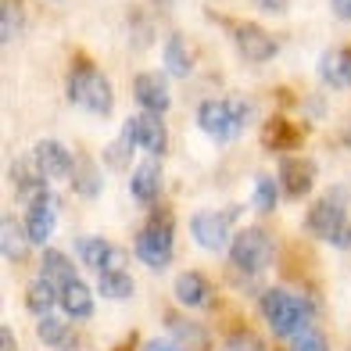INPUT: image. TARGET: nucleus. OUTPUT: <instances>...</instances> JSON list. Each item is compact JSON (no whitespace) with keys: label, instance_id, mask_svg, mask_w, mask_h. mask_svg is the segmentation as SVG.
Segmentation results:
<instances>
[{"label":"nucleus","instance_id":"obj_7","mask_svg":"<svg viewBox=\"0 0 351 351\" xmlns=\"http://www.w3.org/2000/svg\"><path fill=\"white\" fill-rule=\"evenodd\" d=\"M122 136L133 143V147H143L151 158H162L169 147V133L162 115H151V111H140V115H130L122 125Z\"/></svg>","mask_w":351,"mask_h":351},{"label":"nucleus","instance_id":"obj_19","mask_svg":"<svg viewBox=\"0 0 351 351\" xmlns=\"http://www.w3.org/2000/svg\"><path fill=\"white\" fill-rule=\"evenodd\" d=\"M29 230H25V219H19V215H4L0 219V247H4V258L11 262V265H22L25 262V254H29Z\"/></svg>","mask_w":351,"mask_h":351},{"label":"nucleus","instance_id":"obj_21","mask_svg":"<svg viewBox=\"0 0 351 351\" xmlns=\"http://www.w3.org/2000/svg\"><path fill=\"white\" fill-rule=\"evenodd\" d=\"M162 65L172 79H186L194 72V51H190V43L183 33H169L165 43H162Z\"/></svg>","mask_w":351,"mask_h":351},{"label":"nucleus","instance_id":"obj_14","mask_svg":"<svg viewBox=\"0 0 351 351\" xmlns=\"http://www.w3.org/2000/svg\"><path fill=\"white\" fill-rule=\"evenodd\" d=\"M33 158H36V165H40V172L47 176V180H69L72 169H75L72 151H69L61 140H51V136H47V140H36Z\"/></svg>","mask_w":351,"mask_h":351},{"label":"nucleus","instance_id":"obj_10","mask_svg":"<svg viewBox=\"0 0 351 351\" xmlns=\"http://www.w3.org/2000/svg\"><path fill=\"white\" fill-rule=\"evenodd\" d=\"M197 125H201V130L208 133L212 140H219V143L237 140V136H241V130H244V125L237 122V115H233V108H230L226 97H222V101H201V108H197Z\"/></svg>","mask_w":351,"mask_h":351},{"label":"nucleus","instance_id":"obj_25","mask_svg":"<svg viewBox=\"0 0 351 351\" xmlns=\"http://www.w3.org/2000/svg\"><path fill=\"white\" fill-rule=\"evenodd\" d=\"M72 186L79 197H97L101 194V169L93 165V158L79 154L75 158V169H72Z\"/></svg>","mask_w":351,"mask_h":351},{"label":"nucleus","instance_id":"obj_38","mask_svg":"<svg viewBox=\"0 0 351 351\" xmlns=\"http://www.w3.org/2000/svg\"><path fill=\"white\" fill-rule=\"evenodd\" d=\"M0 351H19V344H14V333H11V326H4V330H0Z\"/></svg>","mask_w":351,"mask_h":351},{"label":"nucleus","instance_id":"obj_40","mask_svg":"<svg viewBox=\"0 0 351 351\" xmlns=\"http://www.w3.org/2000/svg\"><path fill=\"white\" fill-rule=\"evenodd\" d=\"M130 348H133V341H130V344H122V348H115V351H130Z\"/></svg>","mask_w":351,"mask_h":351},{"label":"nucleus","instance_id":"obj_20","mask_svg":"<svg viewBox=\"0 0 351 351\" xmlns=\"http://www.w3.org/2000/svg\"><path fill=\"white\" fill-rule=\"evenodd\" d=\"M319 79L330 90H348L351 86V47H333L319 58Z\"/></svg>","mask_w":351,"mask_h":351},{"label":"nucleus","instance_id":"obj_34","mask_svg":"<svg viewBox=\"0 0 351 351\" xmlns=\"http://www.w3.org/2000/svg\"><path fill=\"white\" fill-rule=\"evenodd\" d=\"M230 101V108H233V115H237V122H241V125H247L251 122V101L247 97H241V93H233V97H226Z\"/></svg>","mask_w":351,"mask_h":351},{"label":"nucleus","instance_id":"obj_36","mask_svg":"<svg viewBox=\"0 0 351 351\" xmlns=\"http://www.w3.org/2000/svg\"><path fill=\"white\" fill-rule=\"evenodd\" d=\"M287 4H291V0H258V8H262V11H269V14H283V11H287Z\"/></svg>","mask_w":351,"mask_h":351},{"label":"nucleus","instance_id":"obj_12","mask_svg":"<svg viewBox=\"0 0 351 351\" xmlns=\"http://www.w3.org/2000/svg\"><path fill=\"white\" fill-rule=\"evenodd\" d=\"M133 101L151 111V115H162V111H169L172 104V93H169V79L165 72H140L133 79Z\"/></svg>","mask_w":351,"mask_h":351},{"label":"nucleus","instance_id":"obj_6","mask_svg":"<svg viewBox=\"0 0 351 351\" xmlns=\"http://www.w3.org/2000/svg\"><path fill=\"white\" fill-rule=\"evenodd\" d=\"M233 43H237V51H241V58H247L251 65H265V61H273L280 54V40L258 22H237L233 25Z\"/></svg>","mask_w":351,"mask_h":351},{"label":"nucleus","instance_id":"obj_29","mask_svg":"<svg viewBox=\"0 0 351 351\" xmlns=\"http://www.w3.org/2000/svg\"><path fill=\"white\" fill-rule=\"evenodd\" d=\"M169 323L176 326L172 333H176V341H180L186 351H208V337H204V326H194V323H183V319H176V315H169Z\"/></svg>","mask_w":351,"mask_h":351},{"label":"nucleus","instance_id":"obj_39","mask_svg":"<svg viewBox=\"0 0 351 351\" xmlns=\"http://www.w3.org/2000/svg\"><path fill=\"white\" fill-rule=\"evenodd\" d=\"M341 140H344V143H348V147H351V119L344 122V130H341Z\"/></svg>","mask_w":351,"mask_h":351},{"label":"nucleus","instance_id":"obj_28","mask_svg":"<svg viewBox=\"0 0 351 351\" xmlns=\"http://www.w3.org/2000/svg\"><path fill=\"white\" fill-rule=\"evenodd\" d=\"M36 337L51 348H65L72 344V326L58 315H47V319H36Z\"/></svg>","mask_w":351,"mask_h":351},{"label":"nucleus","instance_id":"obj_11","mask_svg":"<svg viewBox=\"0 0 351 351\" xmlns=\"http://www.w3.org/2000/svg\"><path fill=\"white\" fill-rule=\"evenodd\" d=\"M276 183H280V190H283L291 201L308 197V190H312V183H315V165L308 162V158L283 154V158H280V169H276Z\"/></svg>","mask_w":351,"mask_h":351},{"label":"nucleus","instance_id":"obj_16","mask_svg":"<svg viewBox=\"0 0 351 351\" xmlns=\"http://www.w3.org/2000/svg\"><path fill=\"white\" fill-rule=\"evenodd\" d=\"M301 140H305V133H301L291 119H283V115L265 119V125H262V147L273 151V154H280V158L291 154V151H298Z\"/></svg>","mask_w":351,"mask_h":351},{"label":"nucleus","instance_id":"obj_35","mask_svg":"<svg viewBox=\"0 0 351 351\" xmlns=\"http://www.w3.org/2000/svg\"><path fill=\"white\" fill-rule=\"evenodd\" d=\"M330 11L337 14V19L351 22V0H330Z\"/></svg>","mask_w":351,"mask_h":351},{"label":"nucleus","instance_id":"obj_33","mask_svg":"<svg viewBox=\"0 0 351 351\" xmlns=\"http://www.w3.org/2000/svg\"><path fill=\"white\" fill-rule=\"evenodd\" d=\"M226 351H265V344L254 337L251 330H237L233 337L226 341Z\"/></svg>","mask_w":351,"mask_h":351},{"label":"nucleus","instance_id":"obj_30","mask_svg":"<svg viewBox=\"0 0 351 351\" xmlns=\"http://www.w3.org/2000/svg\"><path fill=\"white\" fill-rule=\"evenodd\" d=\"M276 201H280V183L273 176H258V180H254V208L262 215H269L276 208Z\"/></svg>","mask_w":351,"mask_h":351},{"label":"nucleus","instance_id":"obj_2","mask_svg":"<svg viewBox=\"0 0 351 351\" xmlns=\"http://www.w3.org/2000/svg\"><path fill=\"white\" fill-rule=\"evenodd\" d=\"M65 90H69V101L90 111V115H111V108H115V90H111L108 75L90 61H75L65 79Z\"/></svg>","mask_w":351,"mask_h":351},{"label":"nucleus","instance_id":"obj_1","mask_svg":"<svg viewBox=\"0 0 351 351\" xmlns=\"http://www.w3.org/2000/svg\"><path fill=\"white\" fill-rule=\"evenodd\" d=\"M258 308H262V319L269 323V330L283 341L287 337L294 341L298 333L312 330L308 326V315H312L308 301L301 294H294V291H287V287H269V291L262 294V301H258Z\"/></svg>","mask_w":351,"mask_h":351},{"label":"nucleus","instance_id":"obj_24","mask_svg":"<svg viewBox=\"0 0 351 351\" xmlns=\"http://www.w3.org/2000/svg\"><path fill=\"white\" fill-rule=\"evenodd\" d=\"M54 305H61V291L54 283H47V280H33L25 287V308L33 312L36 319H47V315H54Z\"/></svg>","mask_w":351,"mask_h":351},{"label":"nucleus","instance_id":"obj_4","mask_svg":"<svg viewBox=\"0 0 351 351\" xmlns=\"http://www.w3.org/2000/svg\"><path fill=\"white\" fill-rule=\"evenodd\" d=\"M276 258V241L265 226H244L241 233H233L230 244V262L233 269H241L247 276H258L262 269H269Z\"/></svg>","mask_w":351,"mask_h":351},{"label":"nucleus","instance_id":"obj_8","mask_svg":"<svg viewBox=\"0 0 351 351\" xmlns=\"http://www.w3.org/2000/svg\"><path fill=\"white\" fill-rule=\"evenodd\" d=\"M237 215L233 212H197L194 219H190V237H194V244H201L204 251H222L233 244V233H230V222Z\"/></svg>","mask_w":351,"mask_h":351},{"label":"nucleus","instance_id":"obj_22","mask_svg":"<svg viewBox=\"0 0 351 351\" xmlns=\"http://www.w3.org/2000/svg\"><path fill=\"white\" fill-rule=\"evenodd\" d=\"M40 280L54 283L58 291H61L65 283H72V280H79V276H75V265H72V258H69L65 251L43 247V254H40Z\"/></svg>","mask_w":351,"mask_h":351},{"label":"nucleus","instance_id":"obj_17","mask_svg":"<svg viewBox=\"0 0 351 351\" xmlns=\"http://www.w3.org/2000/svg\"><path fill=\"white\" fill-rule=\"evenodd\" d=\"M172 294H176V301H180L183 308H208V305H212V298H215L208 276L197 273V269H186V273L176 276Z\"/></svg>","mask_w":351,"mask_h":351},{"label":"nucleus","instance_id":"obj_37","mask_svg":"<svg viewBox=\"0 0 351 351\" xmlns=\"http://www.w3.org/2000/svg\"><path fill=\"white\" fill-rule=\"evenodd\" d=\"M143 351H180L172 341H165V337H154V341H147L143 344Z\"/></svg>","mask_w":351,"mask_h":351},{"label":"nucleus","instance_id":"obj_9","mask_svg":"<svg viewBox=\"0 0 351 351\" xmlns=\"http://www.w3.org/2000/svg\"><path fill=\"white\" fill-rule=\"evenodd\" d=\"M75 254L93 273H119V269H125V251L104 241V237H75Z\"/></svg>","mask_w":351,"mask_h":351},{"label":"nucleus","instance_id":"obj_13","mask_svg":"<svg viewBox=\"0 0 351 351\" xmlns=\"http://www.w3.org/2000/svg\"><path fill=\"white\" fill-rule=\"evenodd\" d=\"M58 226V197L47 190V194H40L33 204L25 208V230H29V241L47 247V241H51V233Z\"/></svg>","mask_w":351,"mask_h":351},{"label":"nucleus","instance_id":"obj_3","mask_svg":"<svg viewBox=\"0 0 351 351\" xmlns=\"http://www.w3.org/2000/svg\"><path fill=\"white\" fill-rule=\"evenodd\" d=\"M133 254L147 265V269H165L176 254V230H172V212L169 208H151L147 226L136 233Z\"/></svg>","mask_w":351,"mask_h":351},{"label":"nucleus","instance_id":"obj_31","mask_svg":"<svg viewBox=\"0 0 351 351\" xmlns=\"http://www.w3.org/2000/svg\"><path fill=\"white\" fill-rule=\"evenodd\" d=\"M133 151H136L133 143L125 140V136H119L115 143H108V147H104V162H108L111 169H125V165H130V154H133Z\"/></svg>","mask_w":351,"mask_h":351},{"label":"nucleus","instance_id":"obj_5","mask_svg":"<svg viewBox=\"0 0 351 351\" xmlns=\"http://www.w3.org/2000/svg\"><path fill=\"white\" fill-rule=\"evenodd\" d=\"M344 226H351V219H348V186H330L323 197L308 204L305 230L330 244Z\"/></svg>","mask_w":351,"mask_h":351},{"label":"nucleus","instance_id":"obj_18","mask_svg":"<svg viewBox=\"0 0 351 351\" xmlns=\"http://www.w3.org/2000/svg\"><path fill=\"white\" fill-rule=\"evenodd\" d=\"M130 194L140 201V204H151L154 208V201L158 194H162V158H147V162H140L130 176Z\"/></svg>","mask_w":351,"mask_h":351},{"label":"nucleus","instance_id":"obj_27","mask_svg":"<svg viewBox=\"0 0 351 351\" xmlns=\"http://www.w3.org/2000/svg\"><path fill=\"white\" fill-rule=\"evenodd\" d=\"M25 29V8L22 0H4L0 4V33H4V43H14Z\"/></svg>","mask_w":351,"mask_h":351},{"label":"nucleus","instance_id":"obj_23","mask_svg":"<svg viewBox=\"0 0 351 351\" xmlns=\"http://www.w3.org/2000/svg\"><path fill=\"white\" fill-rule=\"evenodd\" d=\"M61 312L69 319H90L93 315V287L83 280H72L61 287Z\"/></svg>","mask_w":351,"mask_h":351},{"label":"nucleus","instance_id":"obj_32","mask_svg":"<svg viewBox=\"0 0 351 351\" xmlns=\"http://www.w3.org/2000/svg\"><path fill=\"white\" fill-rule=\"evenodd\" d=\"M291 351H330V344H326V337L319 330H305V333H298V337H294Z\"/></svg>","mask_w":351,"mask_h":351},{"label":"nucleus","instance_id":"obj_26","mask_svg":"<svg viewBox=\"0 0 351 351\" xmlns=\"http://www.w3.org/2000/svg\"><path fill=\"white\" fill-rule=\"evenodd\" d=\"M97 294L108 301H130L133 298V276L119 269V273H101L97 276Z\"/></svg>","mask_w":351,"mask_h":351},{"label":"nucleus","instance_id":"obj_15","mask_svg":"<svg viewBox=\"0 0 351 351\" xmlns=\"http://www.w3.org/2000/svg\"><path fill=\"white\" fill-rule=\"evenodd\" d=\"M11 190H14L22 201H29V204H33L40 194H47V176L40 172V165H36L33 154L14 158V162H11Z\"/></svg>","mask_w":351,"mask_h":351}]
</instances>
